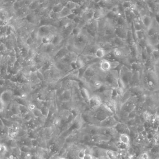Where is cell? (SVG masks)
Returning <instances> with one entry per match:
<instances>
[{
	"label": "cell",
	"instance_id": "f1b7e54d",
	"mask_svg": "<svg viewBox=\"0 0 159 159\" xmlns=\"http://www.w3.org/2000/svg\"><path fill=\"white\" fill-rule=\"evenodd\" d=\"M7 151V148L6 146L4 145V144L1 145V154L2 155H4L5 153H6V152Z\"/></svg>",
	"mask_w": 159,
	"mask_h": 159
},
{
	"label": "cell",
	"instance_id": "f546056e",
	"mask_svg": "<svg viewBox=\"0 0 159 159\" xmlns=\"http://www.w3.org/2000/svg\"><path fill=\"white\" fill-rule=\"evenodd\" d=\"M85 151L84 150H81L78 153V157L80 159H83L85 156Z\"/></svg>",
	"mask_w": 159,
	"mask_h": 159
},
{
	"label": "cell",
	"instance_id": "4316f807",
	"mask_svg": "<svg viewBox=\"0 0 159 159\" xmlns=\"http://www.w3.org/2000/svg\"><path fill=\"white\" fill-rule=\"evenodd\" d=\"M31 112L32 113L34 117L36 118L43 116L42 110L40 108H37V107H36L33 111Z\"/></svg>",
	"mask_w": 159,
	"mask_h": 159
},
{
	"label": "cell",
	"instance_id": "5b68a950",
	"mask_svg": "<svg viewBox=\"0 0 159 159\" xmlns=\"http://www.w3.org/2000/svg\"><path fill=\"white\" fill-rule=\"evenodd\" d=\"M15 93L10 89H6L2 91L1 94V112L7 109L11 103L14 101Z\"/></svg>",
	"mask_w": 159,
	"mask_h": 159
},
{
	"label": "cell",
	"instance_id": "52a82bcc",
	"mask_svg": "<svg viewBox=\"0 0 159 159\" xmlns=\"http://www.w3.org/2000/svg\"><path fill=\"white\" fill-rule=\"evenodd\" d=\"M103 101L101 97L97 95L94 94L91 95L88 101V104L91 110L94 111L100 108L103 104Z\"/></svg>",
	"mask_w": 159,
	"mask_h": 159
},
{
	"label": "cell",
	"instance_id": "9a60e30c",
	"mask_svg": "<svg viewBox=\"0 0 159 159\" xmlns=\"http://www.w3.org/2000/svg\"><path fill=\"white\" fill-rule=\"evenodd\" d=\"M80 87L79 92L81 96L88 102L89 100L91 97V94L90 91L86 87H84L80 83Z\"/></svg>",
	"mask_w": 159,
	"mask_h": 159
},
{
	"label": "cell",
	"instance_id": "30bf717a",
	"mask_svg": "<svg viewBox=\"0 0 159 159\" xmlns=\"http://www.w3.org/2000/svg\"><path fill=\"white\" fill-rule=\"evenodd\" d=\"M130 91L131 93L133 96H136L137 97H140L143 95H147L148 93L145 90V89L141 85L135 87H131L129 88Z\"/></svg>",
	"mask_w": 159,
	"mask_h": 159
},
{
	"label": "cell",
	"instance_id": "484cf974",
	"mask_svg": "<svg viewBox=\"0 0 159 159\" xmlns=\"http://www.w3.org/2000/svg\"><path fill=\"white\" fill-rule=\"evenodd\" d=\"M157 48L152 45L150 44L149 43H148L147 46L146 47L145 49L147 52V54L148 56H151L152 53H153L154 51L157 49Z\"/></svg>",
	"mask_w": 159,
	"mask_h": 159
},
{
	"label": "cell",
	"instance_id": "ffe728a7",
	"mask_svg": "<svg viewBox=\"0 0 159 159\" xmlns=\"http://www.w3.org/2000/svg\"><path fill=\"white\" fill-rule=\"evenodd\" d=\"M54 34H50L41 38V43L42 44L48 45L52 43L54 39Z\"/></svg>",
	"mask_w": 159,
	"mask_h": 159
},
{
	"label": "cell",
	"instance_id": "d590c367",
	"mask_svg": "<svg viewBox=\"0 0 159 159\" xmlns=\"http://www.w3.org/2000/svg\"><path fill=\"white\" fill-rule=\"evenodd\" d=\"M155 94H156V96H157V98L159 102V91L155 93Z\"/></svg>",
	"mask_w": 159,
	"mask_h": 159
},
{
	"label": "cell",
	"instance_id": "6da1fadb",
	"mask_svg": "<svg viewBox=\"0 0 159 159\" xmlns=\"http://www.w3.org/2000/svg\"><path fill=\"white\" fill-rule=\"evenodd\" d=\"M141 85L148 93H155L159 91V78L154 67L143 70Z\"/></svg>",
	"mask_w": 159,
	"mask_h": 159
},
{
	"label": "cell",
	"instance_id": "4dcf8cb0",
	"mask_svg": "<svg viewBox=\"0 0 159 159\" xmlns=\"http://www.w3.org/2000/svg\"><path fill=\"white\" fill-rule=\"evenodd\" d=\"M77 16V15H76L74 13H72V14H70V15L66 17V18L70 20H72L73 21V20Z\"/></svg>",
	"mask_w": 159,
	"mask_h": 159
},
{
	"label": "cell",
	"instance_id": "1f68e13d",
	"mask_svg": "<svg viewBox=\"0 0 159 159\" xmlns=\"http://www.w3.org/2000/svg\"><path fill=\"white\" fill-rule=\"evenodd\" d=\"M94 157L92 154H88V155H86L84 157L83 159H94Z\"/></svg>",
	"mask_w": 159,
	"mask_h": 159
},
{
	"label": "cell",
	"instance_id": "f35d334b",
	"mask_svg": "<svg viewBox=\"0 0 159 159\" xmlns=\"http://www.w3.org/2000/svg\"><path fill=\"white\" fill-rule=\"evenodd\" d=\"M58 159H66L64 158H59Z\"/></svg>",
	"mask_w": 159,
	"mask_h": 159
},
{
	"label": "cell",
	"instance_id": "8d00e7d4",
	"mask_svg": "<svg viewBox=\"0 0 159 159\" xmlns=\"http://www.w3.org/2000/svg\"><path fill=\"white\" fill-rule=\"evenodd\" d=\"M9 159H14V156H12V155H10V156H9Z\"/></svg>",
	"mask_w": 159,
	"mask_h": 159
},
{
	"label": "cell",
	"instance_id": "603a6c76",
	"mask_svg": "<svg viewBox=\"0 0 159 159\" xmlns=\"http://www.w3.org/2000/svg\"><path fill=\"white\" fill-rule=\"evenodd\" d=\"M137 159H153L148 150H145L137 157Z\"/></svg>",
	"mask_w": 159,
	"mask_h": 159
},
{
	"label": "cell",
	"instance_id": "7a4b0ae2",
	"mask_svg": "<svg viewBox=\"0 0 159 159\" xmlns=\"http://www.w3.org/2000/svg\"><path fill=\"white\" fill-rule=\"evenodd\" d=\"M118 70L119 72V79L122 81L125 89H129L133 75V72L129 68L122 64L119 67Z\"/></svg>",
	"mask_w": 159,
	"mask_h": 159
},
{
	"label": "cell",
	"instance_id": "cb8c5ba5",
	"mask_svg": "<svg viewBox=\"0 0 159 159\" xmlns=\"http://www.w3.org/2000/svg\"><path fill=\"white\" fill-rule=\"evenodd\" d=\"M64 6H65L63 4L61 3V2H59L54 5L53 7H52L51 10L54 12H56V13H59L62 11V10L63 9Z\"/></svg>",
	"mask_w": 159,
	"mask_h": 159
},
{
	"label": "cell",
	"instance_id": "ba28073f",
	"mask_svg": "<svg viewBox=\"0 0 159 159\" xmlns=\"http://www.w3.org/2000/svg\"><path fill=\"white\" fill-rule=\"evenodd\" d=\"M119 121L114 115L107 117L99 124V126L103 128H114Z\"/></svg>",
	"mask_w": 159,
	"mask_h": 159
},
{
	"label": "cell",
	"instance_id": "44dd1931",
	"mask_svg": "<svg viewBox=\"0 0 159 159\" xmlns=\"http://www.w3.org/2000/svg\"><path fill=\"white\" fill-rule=\"evenodd\" d=\"M72 13V10L67 8L66 7L64 6L63 9L59 13L60 20L67 17L69 15Z\"/></svg>",
	"mask_w": 159,
	"mask_h": 159
},
{
	"label": "cell",
	"instance_id": "e575fe53",
	"mask_svg": "<svg viewBox=\"0 0 159 159\" xmlns=\"http://www.w3.org/2000/svg\"><path fill=\"white\" fill-rule=\"evenodd\" d=\"M25 157H26L27 159H30L32 157V156L31 154L30 153L28 152V153H26Z\"/></svg>",
	"mask_w": 159,
	"mask_h": 159
},
{
	"label": "cell",
	"instance_id": "7402d4cb",
	"mask_svg": "<svg viewBox=\"0 0 159 159\" xmlns=\"http://www.w3.org/2000/svg\"><path fill=\"white\" fill-rule=\"evenodd\" d=\"M65 6L72 11L73 10H74L76 8L80 7L81 6H80L79 3L75 2H73V1H68L67 2V3L65 5Z\"/></svg>",
	"mask_w": 159,
	"mask_h": 159
},
{
	"label": "cell",
	"instance_id": "d6a6232c",
	"mask_svg": "<svg viewBox=\"0 0 159 159\" xmlns=\"http://www.w3.org/2000/svg\"><path fill=\"white\" fill-rule=\"evenodd\" d=\"M154 68H155V70H156L157 73V74L159 78V64H156L155 66H154Z\"/></svg>",
	"mask_w": 159,
	"mask_h": 159
},
{
	"label": "cell",
	"instance_id": "d4e9b609",
	"mask_svg": "<svg viewBox=\"0 0 159 159\" xmlns=\"http://www.w3.org/2000/svg\"><path fill=\"white\" fill-rule=\"evenodd\" d=\"M49 17L52 20H59V13H56L52 10H50L49 14Z\"/></svg>",
	"mask_w": 159,
	"mask_h": 159
},
{
	"label": "cell",
	"instance_id": "5bb4252c",
	"mask_svg": "<svg viewBox=\"0 0 159 159\" xmlns=\"http://www.w3.org/2000/svg\"><path fill=\"white\" fill-rule=\"evenodd\" d=\"M133 72H142L144 69L143 64V62L138 61H134L131 63L130 68Z\"/></svg>",
	"mask_w": 159,
	"mask_h": 159
},
{
	"label": "cell",
	"instance_id": "8992f818",
	"mask_svg": "<svg viewBox=\"0 0 159 159\" xmlns=\"http://www.w3.org/2000/svg\"><path fill=\"white\" fill-rule=\"evenodd\" d=\"M138 103V97L132 96L128 101L121 106L120 109L122 112L129 115L135 109Z\"/></svg>",
	"mask_w": 159,
	"mask_h": 159
},
{
	"label": "cell",
	"instance_id": "74e56055",
	"mask_svg": "<svg viewBox=\"0 0 159 159\" xmlns=\"http://www.w3.org/2000/svg\"><path fill=\"white\" fill-rule=\"evenodd\" d=\"M156 114H157V115H159V107L158 108L157 110V112Z\"/></svg>",
	"mask_w": 159,
	"mask_h": 159
},
{
	"label": "cell",
	"instance_id": "7c38bea8",
	"mask_svg": "<svg viewBox=\"0 0 159 159\" xmlns=\"http://www.w3.org/2000/svg\"><path fill=\"white\" fill-rule=\"evenodd\" d=\"M141 72H133L129 88L141 85Z\"/></svg>",
	"mask_w": 159,
	"mask_h": 159
},
{
	"label": "cell",
	"instance_id": "9c48e42d",
	"mask_svg": "<svg viewBox=\"0 0 159 159\" xmlns=\"http://www.w3.org/2000/svg\"><path fill=\"white\" fill-rule=\"evenodd\" d=\"M115 129L119 134H128L130 135L131 133L130 129L127 123L119 122L115 127Z\"/></svg>",
	"mask_w": 159,
	"mask_h": 159
},
{
	"label": "cell",
	"instance_id": "8fae6325",
	"mask_svg": "<svg viewBox=\"0 0 159 159\" xmlns=\"http://www.w3.org/2000/svg\"><path fill=\"white\" fill-rule=\"evenodd\" d=\"M99 66H100V70L105 73H106L110 71L111 70H113L112 61L106 59H101L100 61Z\"/></svg>",
	"mask_w": 159,
	"mask_h": 159
},
{
	"label": "cell",
	"instance_id": "ab89813d",
	"mask_svg": "<svg viewBox=\"0 0 159 159\" xmlns=\"http://www.w3.org/2000/svg\"></svg>",
	"mask_w": 159,
	"mask_h": 159
},
{
	"label": "cell",
	"instance_id": "2e32d148",
	"mask_svg": "<svg viewBox=\"0 0 159 159\" xmlns=\"http://www.w3.org/2000/svg\"><path fill=\"white\" fill-rule=\"evenodd\" d=\"M132 96V94L131 93L130 91L129 90V89H127L125 91L123 94L121 95V97L117 101H118L119 102L121 106L124 103L126 102L127 101H128Z\"/></svg>",
	"mask_w": 159,
	"mask_h": 159
},
{
	"label": "cell",
	"instance_id": "836d02e7",
	"mask_svg": "<svg viewBox=\"0 0 159 159\" xmlns=\"http://www.w3.org/2000/svg\"><path fill=\"white\" fill-rule=\"evenodd\" d=\"M85 151V155H88V154H92L91 150L90 148H86L84 149Z\"/></svg>",
	"mask_w": 159,
	"mask_h": 159
},
{
	"label": "cell",
	"instance_id": "4fadbf2b",
	"mask_svg": "<svg viewBox=\"0 0 159 159\" xmlns=\"http://www.w3.org/2000/svg\"><path fill=\"white\" fill-rule=\"evenodd\" d=\"M105 154L107 159H119L120 157V153L113 149H105Z\"/></svg>",
	"mask_w": 159,
	"mask_h": 159
},
{
	"label": "cell",
	"instance_id": "ac0fdd59",
	"mask_svg": "<svg viewBox=\"0 0 159 159\" xmlns=\"http://www.w3.org/2000/svg\"><path fill=\"white\" fill-rule=\"evenodd\" d=\"M106 55V52L105 49L101 47L98 48L94 53V56L96 57V58L99 60L104 58Z\"/></svg>",
	"mask_w": 159,
	"mask_h": 159
},
{
	"label": "cell",
	"instance_id": "e0dca14e",
	"mask_svg": "<svg viewBox=\"0 0 159 159\" xmlns=\"http://www.w3.org/2000/svg\"><path fill=\"white\" fill-rule=\"evenodd\" d=\"M118 141L121 143L124 144L130 147L131 144V139L130 136L128 134H119Z\"/></svg>",
	"mask_w": 159,
	"mask_h": 159
},
{
	"label": "cell",
	"instance_id": "d6986e66",
	"mask_svg": "<svg viewBox=\"0 0 159 159\" xmlns=\"http://www.w3.org/2000/svg\"><path fill=\"white\" fill-rule=\"evenodd\" d=\"M41 0H34L28 7L30 12H35L41 6Z\"/></svg>",
	"mask_w": 159,
	"mask_h": 159
},
{
	"label": "cell",
	"instance_id": "277c9868",
	"mask_svg": "<svg viewBox=\"0 0 159 159\" xmlns=\"http://www.w3.org/2000/svg\"><path fill=\"white\" fill-rule=\"evenodd\" d=\"M119 72L118 69L112 70L106 73L104 79L105 85L113 89L119 88Z\"/></svg>",
	"mask_w": 159,
	"mask_h": 159
},
{
	"label": "cell",
	"instance_id": "3957f363",
	"mask_svg": "<svg viewBox=\"0 0 159 159\" xmlns=\"http://www.w3.org/2000/svg\"><path fill=\"white\" fill-rule=\"evenodd\" d=\"M144 104L147 111L153 115H156L159 107V102L155 93H149L147 94Z\"/></svg>",
	"mask_w": 159,
	"mask_h": 159
},
{
	"label": "cell",
	"instance_id": "83f0119b",
	"mask_svg": "<svg viewBox=\"0 0 159 159\" xmlns=\"http://www.w3.org/2000/svg\"><path fill=\"white\" fill-rule=\"evenodd\" d=\"M27 107H28L29 111H30V112H32V111H33L37 107L35 104L32 102L30 103L29 105H28V106H27Z\"/></svg>",
	"mask_w": 159,
	"mask_h": 159
}]
</instances>
